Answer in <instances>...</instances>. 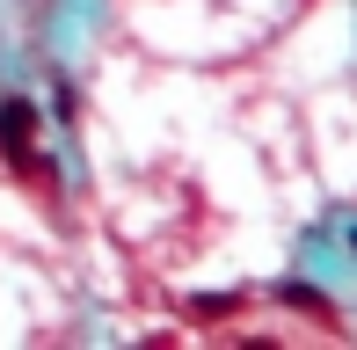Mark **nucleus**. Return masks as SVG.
<instances>
[{
    "label": "nucleus",
    "instance_id": "nucleus-2",
    "mask_svg": "<svg viewBox=\"0 0 357 350\" xmlns=\"http://www.w3.org/2000/svg\"><path fill=\"white\" fill-rule=\"evenodd\" d=\"M284 299H291L299 314H321V321H335V307H328V299L314 292V284H284Z\"/></svg>",
    "mask_w": 357,
    "mask_h": 350
},
{
    "label": "nucleus",
    "instance_id": "nucleus-3",
    "mask_svg": "<svg viewBox=\"0 0 357 350\" xmlns=\"http://www.w3.org/2000/svg\"><path fill=\"white\" fill-rule=\"evenodd\" d=\"M350 248H357V234H350Z\"/></svg>",
    "mask_w": 357,
    "mask_h": 350
},
{
    "label": "nucleus",
    "instance_id": "nucleus-1",
    "mask_svg": "<svg viewBox=\"0 0 357 350\" xmlns=\"http://www.w3.org/2000/svg\"><path fill=\"white\" fill-rule=\"evenodd\" d=\"M29 132H37V109H29L22 95H8V102H0V153H8L15 168L29 161Z\"/></svg>",
    "mask_w": 357,
    "mask_h": 350
}]
</instances>
